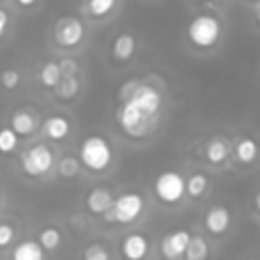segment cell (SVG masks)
<instances>
[{
  "instance_id": "obj_1",
  "label": "cell",
  "mask_w": 260,
  "mask_h": 260,
  "mask_svg": "<svg viewBox=\"0 0 260 260\" xmlns=\"http://www.w3.org/2000/svg\"><path fill=\"white\" fill-rule=\"evenodd\" d=\"M79 162L91 173H104L114 162V148L102 134H91L83 138L79 146Z\"/></svg>"
},
{
  "instance_id": "obj_2",
  "label": "cell",
  "mask_w": 260,
  "mask_h": 260,
  "mask_svg": "<svg viewBox=\"0 0 260 260\" xmlns=\"http://www.w3.org/2000/svg\"><path fill=\"white\" fill-rule=\"evenodd\" d=\"M144 211V197L136 191H124L118 197H114L110 209L104 213L108 221H116L122 225H128L136 221Z\"/></svg>"
},
{
  "instance_id": "obj_3",
  "label": "cell",
  "mask_w": 260,
  "mask_h": 260,
  "mask_svg": "<svg viewBox=\"0 0 260 260\" xmlns=\"http://www.w3.org/2000/svg\"><path fill=\"white\" fill-rule=\"evenodd\" d=\"M187 37L197 49H209L221 37V22L213 14H197L187 24Z\"/></svg>"
},
{
  "instance_id": "obj_4",
  "label": "cell",
  "mask_w": 260,
  "mask_h": 260,
  "mask_svg": "<svg viewBox=\"0 0 260 260\" xmlns=\"http://www.w3.org/2000/svg\"><path fill=\"white\" fill-rule=\"evenodd\" d=\"M116 120H118V126L132 138H142L150 132L154 120L146 118L140 108L128 98V100H122V106L118 108L116 112Z\"/></svg>"
},
{
  "instance_id": "obj_5",
  "label": "cell",
  "mask_w": 260,
  "mask_h": 260,
  "mask_svg": "<svg viewBox=\"0 0 260 260\" xmlns=\"http://www.w3.org/2000/svg\"><path fill=\"white\" fill-rule=\"evenodd\" d=\"M18 162H20V169L24 171V175L28 177H43L45 173H49L55 165V154L53 150L39 142V144H32L28 148H24L20 154H18Z\"/></svg>"
},
{
  "instance_id": "obj_6",
  "label": "cell",
  "mask_w": 260,
  "mask_h": 260,
  "mask_svg": "<svg viewBox=\"0 0 260 260\" xmlns=\"http://www.w3.org/2000/svg\"><path fill=\"white\" fill-rule=\"evenodd\" d=\"M152 187L162 203H179L185 195V179L177 171H162L156 175Z\"/></svg>"
},
{
  "instance_id": "obj_7",
  "label": "cell",
  "mask_w": 260,
  "mask_h": 260,
  "mask_svg": "<svg viewBox=\"0 0 260 260\" xmlns=\"http://www.w3.org/2000/svg\"><path fill=\"white\" fill-rule=\"evenodd\" d=\"M85 35V28H83V22L77 18V16H61L57 18L55 22V30H53V39L57 45L61 47H77L81 43Z\"/></svg>"
},
{
  "instance_id": "obj_8",
  "label": "cell",
  "mask_w": 260,
  "mask_h": 260,
  "mask_svg": "<svg viewBox=\"0 0 260 260\" xmlns=\"http://www.w3.org/2000/svg\"><path fill=\"white\" fill-rule=\"evenodd\" d=\"M130 100L140 108V112L146 116V118H150V120H156V116H158V112H160V108H162V95H160V91L158 89H154L152 85H148V83H138L136 85V89L132 91V95H130Z\"/></svg>"
},
{
  "instance_id": "obj_9",
  "label": "cell",
  "mask_w": 260,
  "mask_h": 260,
  "mask_svg": "<svg viewBox=\"0 0 260 260\" xmlns=\"http://www.w3.org/2000/svg\"><path fill=\"white\" fill-rule=\"evenodd\" d=\"M189 240H191V232L189 230H183V228L181 230H173L160 240V254L167 260H181Z\"/></svg>"
},
{
  "instance_id": "obj_10",
  "label": "cell",
  "mask_w": 260,
  "mask_h": 260,
  "mask_svg": "<svg viewBox=\"0 0 260 260\" xmlns=\"http://www.w3.org/2000/svg\"><path fill=\"white\" fill-rule=\"evenodd\" d=\"M232 213L223 205H211L203 215V225L211 236H221L230 230Z\"/></svg>"
},
{
  "instance_id": "obj_11",
  "label": "cell",
  "mask_w": 260,
  "mask_h": 260,
  "mask_svg": "<svg viewBox=\"0 0 260 260\" xmlns=\"http://www.w3.org/2000/svg\"><path fill=\"white\" fill-rule=\"evenodd\" d=\"M148 240L142 234H128L120 242V254L124 260H144L148 256Z\"/></svg>"
},
{
  "instance_id": "obj_12",
  "label": "cell",
  "mask_w": 260,
  "mask_h": 260,
  "mask_svg": "<svg viewBox=\"0 0 260 260\" xmlns=\"http://www.w3.org/2000/svg\"><path fill=\"white\" fill-rule=\"evenodd\" d=\"M39 116L28 108H18L10 114V128L16 132V136H28L37 130Z\"/></svg>"
},
{
  "instance_id": "obj_13",
  "label": "cell",
  "mask_w": 260,
  "mask_h": 260,
  "mask_svg": "<svg viewBox=\"0 0 260 260\" xmlns=\"http://www.w3.org/2000/svg\"><path fill=\"white\" fill-rule=\"evenodd\" d=\"M112 201H114V195H112V191L106 189V187H93V189L85 195V207H87V211L93 213V215H104V213L110 209Z\"/></svg>"
},
{
  "instance_id": "obj_14",
  "label": "cell",
  "mask_w": 260,
  "mask_h": 260,
  "mask_svg": "<svg viewBox=\"0 0 260 260\" xmlns=\"http://www.w3.org/2000/svg\"><path fill=\"white\" fill-rule=\"evenodd\" d=\"M136 51V37L130 32H120L112 41V57L118 61H128L132 59Z\"/></svg>"
},
{
  "instance_id": "obj_15",
  "label": "cell",
  "mask_w": 260,
  "mask_h": 260,
  "mask_svg": "<svg viewBox=\"0 0 260 260\" xmlns=\"http://www.w3.org/2000/svg\"><path fill=\"white\" fill-rule=\"evenodd\" d=\"M69 130H71V124H69V120H67L63 114H53V116H49V118L43 122V132H45V136L51 138V140H61V138H65V136L69 134Z\"/></svg>"
},
{
  "instance_id": "obj_16",
  "label": "cell",
  "mask_w": 260,
  "mask_h": 260,
  "mask_svg": "<svg viewBox=\"0 0 260 260\" xmlns=\"http://www.w3.org/2000/svg\"><path fill=\"white\" fill-rule=\"evenodd\" d=\"M228 156H230V142L225 138L215 136V138L207 140V144H205V158L211 165H221Z\"/></svg>"
},
{
  "instance_id": "obj_17",
  "label": "cell",
  "mask_w": 260,
  "mask_h": 260,
  "mask_svg": "<svg viewBox=\"0 0 260 260\" xmlns=\"http://www.w3.org/2000/svg\"><path fill=\"white\" fill-rule=\"evenodd\" d=\"M12 260H45V250L37 240H22L14 246Z\"/></svg>"
},
{
  "instance_id": "obj_18",
  "label": "cell",
  "mask_w": 260,
  "mask_h": 260,
  "mask_svg": "<svg viewBox=\"0 0 260 260\" xmlns=\"http://www.w3.org/2000/svg\"><path fill=\"white\" fill-rule=\"evenodd\" d=\"M55 95L59 100H71L77 95L79 91V79L77 75H61V79L57 81V85L53 87Z\"/></svg>"
},
{
  "instance_id": "obj_19",
  "label": "cell",
  "mask_w": 260,
  "mask_h": 260,
  "mask_svg": "<svg viewBox=\"0 0 260 260\" xmlns=\"http://www.w3.org/2000/svg\"><path fill=\"white\" fill-rule=\"evenodd\" d=\"M234 154H236V160L242 162V165H250L256 160V154H258V146L252 138H240L236 142V148H234Z\"/></svg>"
},
{
  "instance_id": "obj_20",
  "label": "cell",
  "mask_w": 260,
  "mask_h": 260,
  "mask_svg": "<svg viewBox=\"0 0 260 260\" xmlns=\"http://www.w3.org/2000/svg\"><path fill=\"white\" fill-rule=\"evenodd\" d=\"M209 254V248H207V240L201 238V236H191L187 248H185V254L183 258L185 260H205Z\"/></svg>"
},
{
  "instance_id": "obj_21",
  "label": "cell",
  "mask_w": 260,
  "mask_h": 260,
  "mask_svg": "<svg viewBox=\"0 0 260 260\" xmlns=\"http://www.w3.org/2000/svg\"><path fill=\"white\" fill-rule=\"evenodd\" d=\"M207 187H209V179L203 173H193L189 179H185V195H189L193 199L201 197L207 191Z\"/></svg>"
},
{
  "instance_id": "obj_22",
  "label": "cell",
  "mask_w": 260,
  "mask_h": 260,
  "mask_svg": "<svg viewBox=\"0 0 260 260\" xmlns=\"http://www.w3.org/2000/svg\"><path fill=\"white\" fill-rule=\"evenodd\" d=\"M59 79H61V71H59L57 61H45L43 67H41V71H39V81H41V85L47 87V89H53Z\"/></svg>"
},
{
  "instance_id": "obj_23",
  "label": "cell",
  "mask_w": 260,
  "mask_h": 260,
  "mask_svg": "<svg viewBox=\"0 0 260 260\" xmlns=\"http://www.w3.org/2000/svg\"><path fill=\"white\" fill-rule=\"evenodd\" d=\"M61 240H63V236H61V232L55 228V225H45L41 232H39V246L43 248V250H57L59 246H61Z\"/></svg>"
},
{
  "instance_id": "obj_24",
  "label": "cell",
  "mask_w": 260,
  "mask_h": 260,
  "mask_svg": "<svg viewBox=\"0 0 260 260\" xmlns=\"http://www.w3.org/2000/svg\"><path fill=\"white\" fill-rule=\"evenodd\" d=\"M79 171H81V162H79V158L77 156H63L59 162H57V173H59V177H63V179H73V177H77L79 175Z\"/></svg>"
},
{
  "instance_id": "obj_25",
  "label": "cell",
  "mask_w": 260,
  "mask_h": 260,
  "mask_svg": "<svg viewBox=\"0 0 260 260\" xmlns=\"http://www.w3.org/2000/svg\"><path fill=\"white\" fill-rule=\"evenodd\" d=\"M16 144H18V136H16V132H14L10 126L0 128V152H2V154H10V152H14Z\"/></svg>"
},
{
  "instance_id": "obj_26",
  "label": "cell",
  "mask_w": 260,
  "mask_h": 260,
  "mask_svg": "<svg viewBox=\"0 0 260 260\" xmlns=\"http://www.w3.org/2000/svg\"><path fill=\"white\" fill-rule=\"evenodd\" d=\"M116 0H87V12L95 18H102L112 12Z\"/></svg>"
},
{
  "instance_id": "obj_27",
  "label": "cell",
  "mask_w": 260,
  "mask_h": 260,
  "mask_svg": "<svg viewBox=\"0 0 260 260\" xmlns=\"http://www.w3.org/2000/svg\"><path fill=\"white\" fill-rule=\"evenodd\" d=\"M83 260H110V252L104 244L93 242L89 246H85L83 250Z\"/></svg>"
},
{
  "instance_id": "obj_28",
  "label": "cell",
  "mask_w": 260,
  "mask_h": 260,
  "mask_svg": "<svg viewBox=\"0 0 260 260\" xmlns=\"http://www.w3.org/2000/svg\"><path fill=\"white\" fill-rule=\"evenodd\" d=\"M0 83H2L4 89H14L20 83V71L18 69H12V67L4 69L0 73Z\"/></svg>"
},
{
  "instance_id": "obj_29",
  "label": "cell",
  "mask_w": 260,
  "mask_h": 260,
  "mask_svg": "<svg viewBox=\"0 0 260 260\" xmlns=\"http://www.w3.org/2000/svg\"><path fill=\"white\" fill-rule=\"evenodd\" d=\"M14 236H16L14 225L8 221H0V248H6L8 244H12Z\"/></svg>"
},
{
  "instance_id": "obj_30",
  "label": "cell",
  "mask_w": 260,
  "mask_h": 260,
  "mask_svg": "<svg viewBox=\"0 0 260 260\" xmlns=\"http://www.w3.org/2000/svg\"><path fill=\"white\" fill-rule=\"evenodd\" d=\"M57 65H59V71H61V75H77V61L75 59H71V57H63L61 61H57Z\"/></svg>"
},
{
  "instance_id": "obj_31",
  "label": "cell",
  "mask_w": 260,
  "mask_h": 260,
  "mask_svg": "<svg viewBox=\"0 0 260 260\" xmlns=\"http://www.w3.org/2000/svg\"><path fill=\"white\" fill-rule=\"evenodd\" d=\"M140 81L138 79H132V81H126L122 87H120V91H118V95H120V100H128L130 95H132V91L136 89V85H138Z\"/></svg>"
},
{
  "instance_id": "obj_32",
  "label": "cell",
  "mask_w": 260,
  "mask_h": 260,
  "mask_svg": "<svg viewBox=\"0 0 260 260\" xmlns=\"http://www.w3.org/2000/svg\"><path fill=\"white\" fill-rule=\"evenodd\" d=\"M8 22H10V16H8V12H6L4 8H0V37L6 32V28H8Z\"/></svg>"
},
{
  "instance_id": "obj_33",
  "label": "cell",
  "mask_w": 260,
  "mask_h": 260,
  "mask_svg": "<svg viewBox=\"0 0 260 260\" xmlns=\"http://www.w3.org/2000/svg\"><path fill=\"white\" fill-rule=\"evenodd\" d=\"M16 2H18L20 6H24V8H26V6H32L37 0H16Z\"/></svg>"
}]
</instances>
